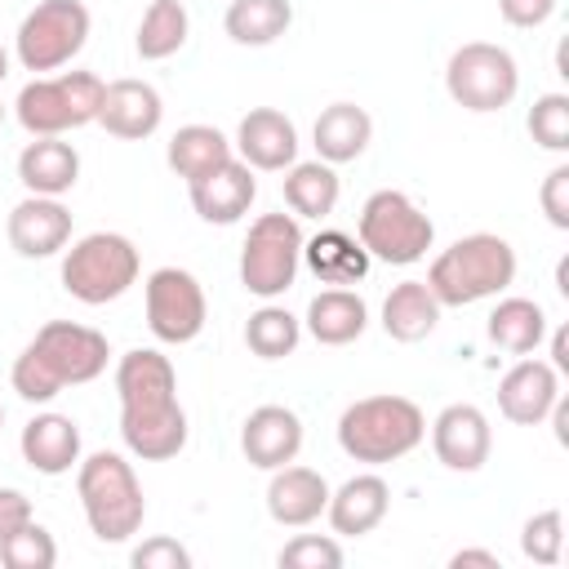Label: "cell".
<instances>
[{
  "label": "cell",
  "mask_w": 569,
  "mask_h": 569,
  "mask_svg": "<svg viewBox=\"0 0 569 569\" xmlns=\"http://www.w3.org/2000/svg\"><path fill=\"white\" fill-rule=\"evenodd\" d=\"M120 440L142 462H169L187 449V409L178 405V373L156 347H133L116 365Z\"/></svg>",
  "instance_id": "1"
},
{
  "label": "cell",
  "mask_w": 569,
  "mask_h": 569,
  "mask_svg": "<svg viewBox=\"0 0 569 569\" xmlns=\"http://www.w3.org/2000/svg\"><path fill=\"white\" fill-rule=\"evenodd\" d=\"M107 360H111L107 333L76 320H49L13 360L9 382L27 405H49L62 387H80L107 373Z\"/></svg>",
  "instance_id": "2"
},
{
  "label": "cell",
  "mask_w": 569,
  "mask_h": 569,
  "mask_svg": "<svg viewBox=\"0 0 569 569\" xmlns=\"http://www.w3.org/2000/svg\"><path fill=\"white\" fill-rule=\"evenodd\" d=\"M516 280V249L493 231H471L440 249L427 267V289L440 307H471L498 298Z\"/></svg>",
  "instance_id": "3"
},
{
  "label": "cell",
  "mask_w": 569,
  "mask_h": 569,
  "mask_svg": "<svg viewBox=\"0 0 569 569\" xmlns=\"http://www.w3.org/2000/svg\"><path fill=\"white\" fill-rule=\"evenodd\" d=\"M76 493L89 520V533L98 542H129L147 520V498L138 485V471L124 453L98 449L76 462Z\"/></svg>",
  "instance_id": "4"
},
{
  "label": "cell",
  "mask_w": 569,
  "mask_h": 569,
  "mask_svg": "<svg viewBox=\"0 0 569 569\" xmlns=\"http://www.w3.org/2000/svg\"><path fill=\"white\" fill-rule=\"evenodd\" d=\"M427 436V418L409 396H365L351 400L338 418V445L347 458L382 467L413 453Z\"/></svg>",
  "instance_id": "5"
},
{
  "label": "cell",
  "mask_w": 569,
  "mask_h": 569,
  "mask_svg": "<svg viewBox=\"0 0 569 569\" xmlns=\"http://www.w3.org/2000/svg\"><path fill=\"white\" fill-rule=\"evenodd\" d=\"M107 84L93 71H62V76H36L18 89L13 116L31 138H62L80 124H98Z\"/></svg>",
  "instance_id": "6"
},
{
  "label": "cell",
  "mask_w": 569,
  "mask_h": 569,
  "mask_svg": "<svg viewBox=\"0 0 569 569\" xmlns=\"http://www.w3.org/2000/svg\"><path fill=\"white\" fill-rule=\"evenodd\" d=\"M356 240L365 244L369 258L387 267H409V262H422L427 249L436 244V222L405 191L382 187L360 204Z\"/></svg>",
  "instance_id": "7"
},
{
  "label": "cell",
  "mask_w": 569,
  "mask_h": 569,
  "mask_svg": "<svg viewBox=\"0 0 569 569\" xmlns=\"http://www.w3.org/2000/svg\"><path fill=\"white\" fill-rule=\"evenodd\" d=\"M138 267L142 262H138V249L129 236L89 231L62 253V289L84 307H102V302H116L120 293H129V284L138 280Z\"/></svg>",
  "instance_id": "8"
},
{
  "label": "cell",
  "mask_w": 569,
  "mask_h": 569,
  "mask_svg": "<svg viewBox=\"0 0 569 569\" xmlns=\"http://www.w3.org/2000/svg\"><path fill=\"white\" fill-rule=\"evenodd\" d=\"M302 267V227L293 213H262L249 222V236L240 244V284L271 302L289 293Z\"/></svg>",
  "instance_id": "9"
},
{
  "label": "cell",
  "mask_w": 569,
  "mask_h": 569,
  "mask_svg": "<svg viewBox=\"0 0 569 569\" xmlns=\"http://www.w3.org/2000/svg\"><path fill=\"white\" fill-rule=\"evenodd\" d=\"M445 89H449V98L458 107H467L476 116H489V111L511 107V98L520 89V67L502 44L467 40V44H458L449 53Z\"/></svg>",
  "instance_id": "10"
},
{
  "label": "cell",
  "mask_w": 569,
  "mask_h": 569,
  "mask_svg": "<svg viewBox=\"0 0 569 569\" xmlns=\"http://www.w3.org/2000/svg\"><path fill=\"white\" fill-rule=\"evenodd\" d=\"M89 27H93V18L80 0H40L18 22L13 53L27 71H58L84 49Z\"/></svg>",
  "instance_id": "11"
},
{
  "label": "cell",
  "mask_w": 569,
  "mask_h": 569,
  "mask_svg": "<svg viewBox=\"0 0 569 569\" xmlns=\"http://www.w3.org/2000/svg\"><path fill=\"white\" fill-rule=\"evenodd\" d=\"M142 302H147V329L156 333V342H169V347L200 338L209 320L204 289L182 267H156L142 284Z\"/></svg>",
  "instance_id": "12"
},
{
  "label": "cell",
  "mask_w": 569,
  "mask_h": 569,
  "mask_svg": "<svg viewBox=\"0 0 569 569\" xmlns=\"http://www.w3.org/2000/svg\"><path fill=\"white\" fill-rule=\"evenodd\" d=\"M556 400H560V373L551 369V360L538 356L516 360L498 382V409L516 427H538L542 418H551Z\"/></svg>",
  "instance_id": "13"
},
{
  "label": "cell",
  "mask_w": 569,
  "mask_h": 569,
  "mask_svg": "<svg viewBox=\"0 0 569 569\" xmlns=\"http://www.w3.org/2000/svg\"><path fill=\"white\" fill-rule=\"evenodd\" d=\"M431 449H436L440 467H449V471H462V476L480 471L493 449L489 418L476 405H445L431 422Z\"/></svg>",
  "instance_id": "14"
},
{
  "label": "cell",
  "mask_w": 569,
  "mask_h": 569,
  "mask_svg": "<svg viewBox=\"0 0 569 569\" xmlns=\"http://www.w3.org/2000/svg\"><path fill=\"white\" fill-rule=\"evenodd\" d=\"M4 231L18 258H53L71 240V209L58 196H22L9 209Z\"/></svg>",
  "instance_id": "15"
},
{
  "label": "cell",
  "mask_w": 569,
  "mask_h": 569,
  "mask_svg": "<svg viewBox=\"0 0 569 569\" xmlns=\"http://www.w3.org/2000/svg\"><path fill=\"white\" fill-rule=\"evenodd\" d=\"M164 120V102L156 93V84L147 80H111L107 93H102V107H98V124L111 133V138H124V142H142L160 129Z\"/></svg>",
  "instance_id": "16"
},
{
  "label": "cell",
  "mask_w": 569,
  "mask_h": 569,
  "mask_svg": "<svg viewBox=\"0 0 569 569\" xmlns=\"http://www.w3.org/2000/svg\"><path fill=\"white\" fill-rule=\"evenodd\" d=\"M240 449L249 458V467L258 471H276L284 462L298 458L302 449V418L284 405H258L244 427H240Z\"/></svg>",
  "instance_id": "17"
},
{
  "label": "cell",
  "mask_w": 569,
  "mask_h": 569,
  "mask_svg": "<svg viewBox=\"0 0 569 569\" xmlns=\"http://www.w3.org/2000/svg\"><path fill=\"white\" fill-rule=\"evenodd\" d=\"M236 147H240V160L249 169H262V173H280L298 160V129L284 111L276 107H253L240 124H236Z\"/></svg>",
  "instance_id": "18"
},
{
  "label": "cell",
  "mask_w": 569,
  "mask_h": 569,
  "mask_svg": "<svg viewBox=\"0 0 569 569\" xmlns=\"http://www.w3.org/2000/svg\"><path fill=\"white\" fill-rule=\"evenodd\" d=\"M187 191H191V209H196L204 222L231 227V222H240V218L249 213V204H253V196H258V178H253V169H249L244 160L231 156V160L218 164L213 173L187 182Z\"/></svg>",
  "instance_id": "19"
},
{
  "label": "cell",
  "mask_w": 569,
  "mask_h": 569,
  "mask_svg": "<svg viewBox=\"0 0 569 569\" xmlns=\"http://www.w3.org/2000/svg\"><path fill=\"white\" fill-rule=\"evenodd\" d=\"M329 507V480L311 467H276L267 480V516L284 529H302L311 520H320Z\"/></svg>",
  "instance_id": "20"
},
{
  "label": "cell",
  "mask_w": 569,
  "mask_h": 569,
  "mask_svg": "<svg viewBox=\"0 0 569 569\" xmlns=\"http://www.w3.org/2000/svg\"><path fill=\"white\" fill-rule=\"evenodd\" d=\"M387 507H391L387 480L373 476V471H360V476L342 480L338 489H329L325 516H329L333 533H342V538H365V533H373V529L382 525Z\"/></svg>",
  "instance_id": "21"
},
{
  "label": "cell",
  "mask_w": 569,
  "mask_h": 569,
  "mask_svg": "<svg viewBox=\"0 0 569 569\" xmlns=\"http://www.w3.org/2000/svg\"><path fill=\"white\" fill-rule=\"evenodd\" d=\"M18 449H22V458H27L31 471H40V476H67L80 462V427L67 413H36L22 427Z\"/></svg>",
  "instance_id": "22"
},
{
  "label": "cell",
  "mask_w": 569,
  "mask_h": 569,
  "mask_svg": "<svg viewBox=\"0 0 569 569\" xmlns=\"http://www.w3.org/2000/svg\"><path fill=\"white\" fill-rule=\"evenodd\" d=\"M18 182L27 196H67L80 182V151L67 138H36L18 151Z\"/></svg>",
  "instance_id": "23"
},
{
  "label": "cell",
  "mask_w": 569,
  "mask_h": 569,
  "mask_svg": "<svg viewBox=\"0 0 569 569\" xmlns=\"http://www.w3.org/2000/svg\"><path fill=\"white\" fill-rule=\"evenodd\" d=\"M307 333L320 342V347H347L365 333L369 325V302L347 289V284H333V289H320L311 302H307Z\"/></svg>",
  "instance_id": "24"
},
{
  "label": "cell",
  "mask_w": 569,
  "mask_h": 569,
  "mask_svg": "<svg viewBox=\"0 0 569 569\" xmlns=\"http://www.w3.org/2000/svg\"><path fill=\"white\" fill-rule=\"evenodd\" d=\"M311 138H316V151L325 164H347L356 156H365L369 138H373V120L365 107L356 102H329L316 124H311Z\"/></svg>",
  "instance_id": "25"
},
{
  "label": "cell",
  "mask_w": 569,
  "mask_h": 569,
  "mask_svg": "<svg viewBox=\"0 0 569 569\" xmlns=\"http://www.w3.org/2000/svg\"><path fill=\"white\" fill-rule=\"evenodd\" d=\"M302 262L311 267V276L320 284H356V280H365V271H369L373 258L365 253V244L356 236L329 227V231L302 240Z\"/></svg>",
  "instance_id": "26"
},
{
  "label": "cell",
  "mask_w": 569,
  "mask_h": 569,
  "mask_svg": "<svg viewBox=\"0 0 569 569\" xmlns=\"http://www.w3.org/2000/svg\"><path fill=\"white\" fill-rule=\"evenodd\" d=\"M440 325V302L427 289V280H400L382 298V329L396 342H422Z\"/></svg>",
  "instance_id": "27"
},
{
  "label": "cell",
  "mask_w": 569,
  "mask_h": 569,
  "mask_svg": "<svg viewBox=\"0 0 569 569\" xmlns=\"http://www.w3.org/2000/svg\"><path fill=\"white\" fill-rule=\"evenodd\" d=\"M280 187H284V204L293 209V218H329L342 196V182L333 164L325 160H293Z\"/></svg>",
  "instance_id": "28"
},
{
  "label": "cell",
  "mask_w": 569,
  "mask_h": 569,
  "mask_svg": "<svg viewBox=\"0 0 569 569\" xmlns=\"http://www.w3.org/2000/svg\"><path fill=\"white\" fill-rule=\"evenodd\" d=\"M489 342L511 351V356H529L547 342V311L533 302V298H502L493 311H489V325H485Z\"/></svg>",
  "instance_id": "29"
},
{
  "label": "cell",
  "mask_w": 569,
  "mask_h": 569,
  "mask_svg": "<svg viewBox=\"0 0 569 569\" xmlns=\"http://www.w3.org/2000/svg\"><path fill=\"white\" fill-rule=\"evenodd\" d=\"M164 160H169V169H173L178 178L196 182V178H204V173H213L218 164L231 160V142H227V133L213 129V124H182V129L169 138Z\"/></svg>",
  "instance_id": "30"
},
{
  "label": "cell",
  "mask_w": 569,
  "mask_h": 569,
  "mask_svg": "<svg viewBox=\"0 0 569 569\" xmlns=\"http://www.w3.org/2000/svg\"><path fill=\"white\" fill-rule=\"evenodd\" d=\"M191 36V13L182 0H151L142 9V22H138V36H133V49L142 62H164L173 58Z\"/></svg>",
  "instance_id": "31"
},
{
  "label": "cell",
  "mask_w": 569,
  "mask_h": 569,
  "mask_svg": "<svg viewBox=\"0 0 569 569\" xmlns=\"http://www.w3.org/2000/svg\"><path fill=\"white\" fill-rule=\"evenodd\" d=\"M222 27L236 44L262 49V44H276L293 27V4L289 0H231L222 13Z\"/></svg>",
  "instance_id": "32"
},
{
  "label": "cell",
  "mask_w": 569,
  "mask_h": 569,
  "mask_svg": "<svg viewBox=\"0 0 569 569\" xmlns=\"http://www.w3.org/2000/svg\"><path fill=\"white\" fill-rule=\"evenodd\" d=\"M302 342V320L276 302H262L249 320H244V347L258 360H284L293 356V347Z\"/></svg>",
  "instance_id": "33"
},
{
  "label": "cell",
  "mask_w": 569,
  "mask_h": 569,
  "mask_svg": "<svg viewBox=\"0 0 569 569\" xmlns=\"http://www.w3.org/2000/svg\"><path fill=\"white\" fill-rule=\"evenodd\" d=\"M520 551H525V560H533V565H560V556H565V516H560V507H547V511H533L529 520H525V529H520Z\"/></svg>",
  "instance_id": "34"
},
{
  "label": "cell",
  "mask_w": 569,
  "mask_h": 569,
  "mask_svg": "<svg viewBox=\"0 0 569 569\" xmlns=\"http://www.w3.org/2000/svg\"><path fill=\"white\" fill-rule=\"evenodd\" d=\"M0 565L9 569H53L58 565V542L44 525H22L13 538L0 542Z\"/></svg>",
  "instance_id": "35"
},
{
  "label": "cell",
  "mask_w": 569,
  "mask_h": 569,
  "mask_svg": "<svg viewBox=\"0 0 569 569\" xmlns=\"http://www.w3.org/2000/svg\"><path fill=\"white\" fill-rule=\"evenodd\" d=\"M525 124H529V133H533L538 147H547V151H569V98H565V93H542V98H533Z\"/></svg>",
  "instance_id": "36"
},
{
  "label": "cell",
  "mask_w": 569,
  "mask_h": 569,
  "mask_svg": "<svg viewBox=\"0 0 569 569\" xmlns=\"http://www.w3.org/2000/svg\"><path fill=\"white\" fill-rule=\"evenodd\" d=\"M280 569H338L342 565V547L325 533H298L280 547Z\"/></svg>",
  "instance_id": "37"
},
{
  "label": "cell",
  "mask_w": 569,
  "mask_h": 569,
  "mask_svg": "<svg viewBox=\"0 0 569 569\" xmlns=\"http://www.w3.org/2000/svg\"><path fill=\"white\" fill-rule=\"evenodd\" d=\"M133 569H191V551L178 538H147L133 547Z\"/></svg>",
  "instance_id": "38"
},
{
  "label": "cell",
  "mask_w": 569,
  "mask_h": 569,
  "mask_svg": "<svg viewBox=\"0 0 569 569\" xmlns=\"http://www.w3.org/2000/svg\"><path fill=\"white\" fill-rule=\"evenodd\" d=\"M538 200H542L547 222H551L556 231H569V164H556V169L542 178Z\"/></svg>",
  "instance_id": "39"
},
{
  "label": "cell",
  "mask_w": 569,
  "mask_h": 569,
  "mask_svg": "<svg viewBox=\"0 0 569 569\" xmlns=\"http://www.w3.org/2000/svg\"><path fill=\"white\" fill-rule=\"evenodd\" d=\"M498 13H502L507 27L533 31V27H542L556 13V0H498Z\"/></svg>",
  "instance_id": "40"
},
{
  "label": "cell",
  "mask_w": 569,
  "mask_h": 569,
  "mask_svg": "<svg viewBox=\"0 0 569 569\" xmlns=\"http://www.w3.org/2000/svg\"><path fill=\"white\" fill-rule=\"evenodd\" d=\"M31 498L22 489H0V542L13 538L22 525H31Z\"/></svg>",
  "instance_id": "41"
},
{
  "label": "cell",
  "mask_w": 569,
  "mask_h": 569,
  "mask_svg": "<svg viewBox=\"0 0 569 569\" xmlns=\"http://www.w3.org/2000/svg\"><path fill=\"white\" fill-rule=\"evenodd\" d=\"M462 565H480V569H498V556L485 551V547H462L449 556V569H462Z\"/></svg>",
  "instance_id": "42"
},
{
  "label": "cell",
  "mask_w": 569,
  "mask_h": 569,
  "mask_svg": "<svg viewBox=\"0 0 569 569\" xmlns=\"http://www.w3.org/2000/svg\"><path fill=\"white\" fill-rule=\"evenodd\" d=\"M547 333H551V329H547ZM551 369H556V373H569V338H565V329L551 333Z\"/></svg>",
  "instance_id": "43"
},
{
  "label": "cell",
  "mask_w": 569,
  "mask_h": 569,
  "mask_svg": "<svg viewBox=\"0 0 569 569\" xmlns=\"http://www.w3.org/2000/svg\"><path fill=\"white\" fill-rule=\"evenodd\" d=\"M4 76H9V49L0 44V84H4Z\"/></svg>",
  "instance_id": "44"
},
{
  "label": "cell",
  "mask_w": 569,
  "mask_h": 569,
  "mask_svg": "<svg viewBox=\"0 0 569 569\" xmlns=\"http://www.w3.org/2000/svg\"><path fill=\"white\" fill-rule=\"evenodd\" d=\"M0 422H4V405H0Z\"/></svg>",
  "instance_id": "45"
},
{
  "label": "cell",
  "mask_w": 569,
  "mask_h": 569,
  "mask_svg": "<svg viewBox=\"0 0 569 569\" xmlns=\"http://www.w3.org/2000/svg\"><path fill=\"white\" fill-rule=\"evenodd\" d=\"M0 124H4V107H0Z\"/></svg>",
  "instance_id": "46"
}]
</instances>
